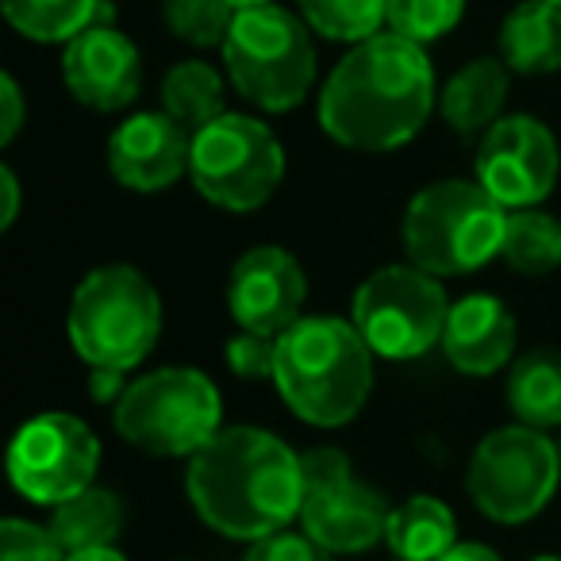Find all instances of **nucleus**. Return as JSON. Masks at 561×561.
Segmentation results:
<instances>
[{
    "instance_id": "f257e3e1",
    "label": "nucleus",
    "mask_w": 561,
    "mask_h": 561,
    "mask_svg": "<svg viewBox=\"0 0 561 561\" xmlns=\"http://www.w3.org/2000/svg\"><path fill=\"white\" fill-rule=\"evenodd\" d=\"M435 108L438 85L427 50L397 32L354 43L320 89V127L331 142L362 154L408 147Z\"/></svg>"
},
{
    "instance_id": "f03ea898",
    "label": "nucleus",
    "mask_w": 561,
    "mask_h": 561,
    "mask_svg": "<svg viewBox=\"0 0 561 561\" xmlns=\"http://www.w3.org/2000/svg\"><path fill=\"white\" fill-rule=\"evenodd\" d=\"M185 492L196 515L231 542H257L305 504V466L280 435L265 427H224L188 458Z\"/></svg>"
},
{
    "instance_id": "7ed1b4c3",
    "label": "nucleus",
    "mask_w": 561,
    "mask_h": 561,
    "mask_svg": "<svg viewBox=\"0 0 561 561\" xmlns=\"http://www.w3.org/2000/svg\"><path fill=\"white\" fill-rule=\"evenodd\" d=\"M374 358L354 320L300 316L277 339L273 385L280 400L308 427L335 431L358 420L374 392Z\"/></svg>"
},
{
    "instance_id": "20e7f679",
    "label": "nucleus",
    "mask_w": 561,
    "mask_h": 561,
    "mask_svg": "<svg viewBox=\"0 0 561 561\" xmlns=\"http://www.w3.org/2000/svg\"><path fill=\"white\" fill-rule=\"evenodd\" d=\"M66 335L89 369L131 374L162 339V297L135 265H96L73 289Z\"/></svg>"
},
{
    "instance_id": "39448f33",
    "label": "nucleus",
    "mask_w": 561,
    "mask_h": 561,
    "mask_svg": "<svg viewBox=\"0 0 561 561\" xmlns=\"http://www.w3.org/2000/svg\"><path fill=\"white\" fill-rule=\"evenodd\" d=\"M507 208L481 181L443 178L423 185L400 219L408 262L435 277H466L500 257Z\"/></svg>"
},
{
    "instance_id": "423d86ee",
    "label": "nucleus",
    "mask_w": 561,
    "mask_h": 561,
    "mask_svg": "<svg viewBox=\"0 0 561 561\" xmlns=\"http://www.w3.org/2000/svg\"><path fill=\"white\" fill-rule=\"evenodd\" d=\"M219 50L231 89L262 112H293L316 85L312 27L280 4L242 9Z\"/></svg>"
},
{
    "instance_id": "0eeeda50",
    "label": "nucleus",
    "mask_w": 561,
    "mask_h": 561,
    "mask_svg": "<svg viewBox=\"0 0 561 561\" xmlns=\"http://www.w3.org/2000/svg\"><path fill=\"white\" fill-rule=\"evenodd\" d=\"M112 427L135 450L154 458H193L224 431V397L193 366H162L127 381L112 404Z\"/></svg>"
},
{
    "instance_id": "6e6552de",
    "label": "nucleus",
    "mask_w": 561,
    "mask_h": 561,
    "mask_svg": "<svg viewBox=\"0 0 561 561\" xmlns=\"http://www.w3.org/2000/svg\"><path fill=\"white\" fill-rule=\"evenodd\" d=\"M188 181L216 208L257 211L285 181V147L257 116L224 112L208 127L193 131Z\"/></svg>"
},
{
    "instance_id": "1a4fd4ad",
    "label": "nucleus",
    "mask_w": 561,
    "mask_h": 561,
    "mask_svg": "<svg viewBox=\"0 0 561 561\" xmlns=\"http://www.w3.org/2000/svg\"><path fill=\"white\" fill-rule=\"evenodd\" d=\"M561 484V454L550 435L527 423L496 427L469 454L466 492L492 523L519 527L546 512Z\"/></svg>"
},
{
    "instance_id": "9d476101",
    "label": "nucleus",
    "mask_w": 561,
    "mask_h": 561,
    "mask_svg": "<svg viewBox=\"0 0 561 561\" xmlns=\"http://www.w3.org/2000/svg\"><path fill=\"white\" fill-rule=\"evenodd\" d=\"M446 300L443 277L420 270L415 262L381 265L358 285L351 300V320L377 358L415 362L443 343Z\"/></svg>"
},
{
    "instance_id": "9b49d317",
    "label": "nucleus",
    "mask_w": 561,
    "mask_h": 561,
    "mask_svg": "<svg viewBox=\"0 0 561 561\" xmlns=\"http://www.w3.org/2000/svg\"><path fill=\"white\" fill-rule=\"evenodd\" d=\"M300 466H305V504H300L305 535H312L335 558H354L385 542L392 504L381 489L354 477L343 450L316 446L300 454Z\"/></svg>"
},
{
    "instance_id": "f8f14e48",
    "label": "nucleus",
    "mask_w": 561,
    "mask_h": 561,
    "mask_svg": "<svg viewBox=\"0 0 561 561\" xmlns=\"http://www.w3.org/2000/svg\"><path fill=\"white\" fill-rule=\"evenodd\" d=\"M101 438L70 412H43L12 435L9 481L32 504L55 507L96 484Z\"/></svg>"
},
{
    "instance_id": "ddd939ff",
    "label": "nucleus",
    "mask_w": 561,
    "mask_h": 561,
    "mask_svg": "<svg viewBox=\"0 0 561 561\" xmlns=\"http://www.w3.org/2000/svg\"><path fill=\"white\" fill-rule=\"evenodd\" d=\"M558 139L535 116H500L477 142V181L507 211L538 208L558 185Z\"/></svg>"
},
{
    "instance_id": "4468645a",
    "label": "nucleus",
    "mask_w": 561,
    "mask_h": 561,
    "mask_svg": "<svg viewBox=\"0 0 561 561\" xmlns=\"http://www.w3.org/2000/svg\"><path fill=\"white\" fill-rule=\"evenodd\" d=\"M308 277L285 247H250L227 277V308L242 331L280 339L305 316Z\"/></svg>"
},
{
    "instance_id": "2eb2a0df",
    "label": "nucleus",
    "mask_w": 561,
    "mask_h": 561,
    "mask_svg": "<svg viewBox=\"0 0 561 561\" xmlns=\"http://www.w3.org/2000/svg\"><path fill=\"white\" fill-rule=\"evenodd\" d=\"M62 81L73 93V101L85 104V108L124 112L127 104H135L142 89L139 47L124 32L96 20L93 27H85L66 43Z\"/></svg>"
},
{
    "instance_id": "dca6fc26",
    "label": "nucleus",
    "mask_w": 561,
    "mask_h": 561,
    "mask_svg": "<svg viewBox=\"0 0 561 561\" xmlns=\"http://www.w3.org/2000/svg\"><path fill=\"white\" fill-rule=\"evenodd\" d=\"M193 131L170 112H135L112 131L108 170L131 193H162L188 173Z\"/></svg>"
},
{
    "instance_id": "f3484780",
    "label": "nucleus",
    "mask_w": 561,
    "mask_h": 561,
    "mask_svg": "<svg viewBox=\"0 0 561 561\" xmlns=\"http://www.w3.org/2000/svg\"><path fill=\"white\" fill-rule=\"evenodd\" d=\"M515 339H519V328H515L512 308L492 293H469L450 305L438 346L458 374L492 377L515 362Z\"/></svg>"
},
{
    "instance_id": "a211bd4d",
    "label": "nucleus",
    "mask_w": 561,
    "mask_h": 561,
    "mask_svg": "<svg viewBox=\"0 0 561 561\" xmlns=\"http://www.w3.org/2000/svg\"><path fill=\"white\" fill-rule=\"evenodd\" d=\"M507 89H512V70L504 58H473L466 62L438 93V112H443L446 127L461 139L484 135L500 116H504Z\"/></svg>"
},
{
    "instance_id": "6ab92c4d",
    "label": "nucleus",
    "mask_w": 561,
    "mask_h": 561,
    "mask_svg": "<svg viewBox=\"0 0 561 561\" xmlns=\"http://www.w3.org/2000/svg\"><path fill=\"white\" fill-rule=\"evenodd\" d=\"M500 58L512 73L542 78L561 70V9L550 0H523L500 24Z\"/></svg>"
},
{
    "instance_id": "aec40b11",
    "label": "nucleus",
    "mask_w": 561,
    "mask_h": 561,
    "mask_svg": "<svg viewBox=\"0 0 561 561\" xmlns=\"http://www.w3.org/2000/svg\"><path fill=\"white\" fill-rule=\"evenodd\" d=\"M385 546L400 561H438L446 550L458 546V519L450 504L431 492H415L404 504L392 507Z\"/></svg>"
},
{
    "instance_id": "412c9836",
    "label": "nucleus",
    "mask_w": 561,
    "mask_h": 561,
    "mask_svg": "<svg viewBox=\"0 0 561 561\" xmlns=\"http://www.w3.org/2000/svg\"><path fill=\"white\" fill-rule=\"evenodd\" d=\"M507 408L515 423L550 431L561 427V351L535 346L507 369Z\"/></svg>"
},
{
    "instance_id": "4be33fe9",
    "label": "nucleus",
    "mask_w": 561,
    "mask_h": 561,
    "mask_svg": "<svg viewBox=\"0 0 561 561\" xmlns=\"http://www.w3.org/2000/svg\"><path fill=\"white\" fill-rule=\"evenodd\" d=\"M124 519H127L124 500L112 489L89 484L78 496L50 507L47 527L55 530V538L62 542L66 553H78V550H96V546H116Z\"/></svg>"
},
{
    "instance_id": "5701e85b",
    "label": "nucleus",
    "mask_w": 561,
    "mask_h": 561,
    "mask_svg": "<svg viewBox=\"0 0 561 561\" xmlns=\"http://www.w3.org/2000/svg\"><path fill=\"white\" fill-rule=\"evenodd\" d=\"M227 101V81L216 66L201 62V58H188L178 62L162 78V112H170L181 127L188 131H201L211 119L224 116Z\"/></svg>"
},
{
    "instance_id": "b1692460",
    "label": "nucleus",
    "mask_w": 561,
    "mask_h": 561,
    "mask_svg": "<svg viewBox=\"0 0 561 561\" xmlns=\"http://www.w3.org/2000/svg\"><path fill=\"white\" fill-rule=\"evenodd\" d=\"M500 262L523 277H546L561 265V219L542 208L507 211Z\"/></svg>"
},
{
    "instance_id": "393cba45",
    "label": "nucleus",
    "mask_w": 561,
    "mask_h": 561,
    "mask_svg": "<svg viewBox=\"0 0 561 561\" xmlns=\"http://www.w3.org/2000/svg\"><path fill=\"white\" fill-rule=\"evenodd\" d=\"M4 20L32 43H70L96 20L108 24L101 0H0Z\"/></svg>"
},
{
    "instance_id": "a878e982",
    "label": "nucleus",
    "mask_w": 561,
    "mask_h": 561,
    "mask_svg": "<svg viewBox=\"0 0 561 561\" xmlns=\"http://www.w3.org/2000/svg\"><path fill=\"white\" fill-rule=\"evenodd\" d=\"M297 12L331 43H366L389 27V0H297Z\"/></svg>"
},
{
    "instance_id": "bb28decb",
    "label": "nucleus",
    "mask_w": 561,
    "mask_h": 561,
    "mask_svg": "<svg viewBox=\"0 0 561 561\" xmlns=\"http://www.w3.org/2000/svg\"><path fill=\"white\" fill-rule=\"evenodd\" d=\"M234 16L239 12L227 0H165L162 4V20L170 27V35L196 50L224 47Z\"/></svg>"
},
{
    "instance_id": "cd10ccee",
    "label": "nucleus",
    "mask_w": 561,
    "mask_h": 561,
    "mask_svg": "<svg viewBox=\"0 0 561 561\" xmlns=\"http://www.w3.org/2000/svg\"><path fill=\"white\" fill-rule=\"evenodd\" d=\"M466 4L469 0H389V32L427 47L461 24Z\"/></svg>"
},
{
    "instance_id": "c85d7f7f",
    "label": "nucleus",
    "mask_w": 561,
    "mask_h": 561,
    "mask_svg": "<svg viewBox=\"0 0 561 561\" xmlns=\"http://www.w3.org/2000/svg\"><path fill=\"white\" fill-rule=\"evenodd\" d=\"M0 561H66V550L50 527L9 515L0 523Z\"/></svg>"
},
{
    "instance_id": "c756f323",
    "label": "nucleus",
    "mask_w": 561,
    "mask_h": 561,
    "mask_svg": "<svg viewBox=\"0 0 561 561\" xmlns=\"http://www.w3.org/2000/svg\"><path fill=\"white\" fill-rule=\"evenodd\" d=\"M227 366H231L234 377H247V381H273L277 339L239 328V335L227 343Z\"/></svg>"
},
{
    "instance_id": "7c9ffc66",
    "label": "nucleus",
    "mask_w": 561,
    "mask_h": 561,
    "mask_svg": "<svg viewBox=\"0 0 561 561\" xmlns=\"http://www.w3.org/2000/svg\"><path fill=\"white\" fill-rule=\"evenodd\" d=\"M242 561H335V553L323 550V546L316 542L312 535H305V530L285 527V530H277V535L250 542V550Z\"/></svg>"
},
{
    "instance_id": "2f4dec72",
    "label": "nucleus",
    "mask_w": 561,
    "mask_h": 561,
    "mask_svg": "<svg viewBox=\"0 0 561 561\" xmlns=\"http://www.w3.org/2000/svg\"><path fill=\"white\" fill-rule=\"evenodd\" d=\"M24 116H27L24 93H20L16 78L4 73V78H0V147H9V142L16 139L20 127H24Z\"/></svg>"
},
{
    "instance_id": "473e14b6",
    "label": "nucleus",
    "mask_w": 561,
    "mask_h": 561,
    "mask_svg": "<svg viewBox=\"0 0 561 561\" xmlns=\"http://www.w3.org/2000/svg\"><path fill=\"white\" fill-rule=\"evenodd\" d=\"M20 216V178L9 162L0 165V231H12Z\"/></svg>"
},
{
    "instance_id": "72a5a7b5",
    "label": "nucleus",
    "mask_w": 561,
    "mask_h": 561,
    "mask_svg": "<svg viewBox=\"0 0 561 561\" xmlns=\"http://www.w3.org/2000/svg\"><path fill=\"white\" fill-rule=\"evenodd\" d=\"M124 377L127 374H119V369H89V397H93L96 404H116L127 392Z\"/></svg>"
},
{
    "instance_id": "f704fd0d",
    "label": "nucleus",
    "mask_w": 561,
    "mask_h": 561,
    "mask_svg": "<svg viewBox=\"0 0 561 561\" xmlns=\"http://www.w3.org/2000/svg\"><path fill=\"white\" fill-rule=\"evenodd\" d=\"M438 561H504L492 546L484 542H458L454 550H446Z\"/></svg>"
},
{
    "instance_id": "c9c22d12",
    "label": "nucleus",
    "mask_w": 561,
    "mask_h": 561,
    "mask_svg": "<svg viewBox=\"0 0 561 561\" xmlns=\"http://www.w3.org/2000/svg\"><path fill=\"white\" fill-rule=\"evenodd\" d=\"M66 561H131V558H127V553H119L116 546H96V550L66 553Z\"/></svg>"
},
{
    "instance_id": "e433bc0d",
    "label": "nucleus",
    "mask_w": 561,
    "mask_h": 561,
    "mask_svg": "<svg viewBox=\"0 0 561 561\" xmlns=\"http://www.w3.org/2000/svg\"><path fill=\"white\" fill-rule=\"evenodd\" d=\"M234 12H242V9H257V4H273V0H227Z\"/></svg>"
},
{
    "instance_id": "4c0bfd02",
    "label": "nucleus",
    "mask_w": 561,
    "mask_h": 561,
    "mask_svg": "<svg viewBox=\"0 0 561 561\" xmlns=\"http://www.w3.org/2000/svg\"><path fill=\"white\" fill-rule=\"evenodd\" d=\"M530 561H561L558 553H538V558H530Z\"/></svg>"
},
{
    "instance_id": "58836bf2",
    "label": "nucleus",
    "mask_w": 561,
    "mask_h": 561,
    "mask_svg": "<svg viewBox=\"0 0 561 561\" xmlns=\"http://www.w3.org/2000/svg\"><path fill=\"white\" fill-rule=\"evenodd\" d=\"M550 4H558V9H561V0H550Z\"/></svg>"
},
{
    "instance_id": "ea45409f",
    "label": "nucleus",
    "mask_w": 561,
    "mask_h": 561,
    "mask_svg": "<svg viewBox=\"0 0 561 561\" xmlns=\"http://www.w3.org/2000/svg\"><path fill=\"white\" fill-rule=\"evenodd\" d=\"M397 561H400V558H397Z\"/></svg>"
}]
</instances>
